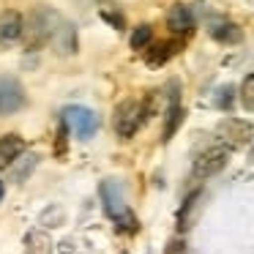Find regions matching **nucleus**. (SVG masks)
I'll return each mask as SVG.
<instances>
[{
  "label": "nucleus",
  "instance_id": "obj_1",
  "mask_svg": "<svg viewBox=\"0 0 254 254\" xmlns=\"http://www.w3.org/2000/svg\"><path fill=\"white\" fill-rule=\"evenodd\" d=\"M58 25H61V19H58V14L52 11L50 6H39V8H33V14L28 17V22H25V30H22V36L28 39L30 50H33V47L44 44L47 39H52V36H55Z\"/></svg>",
  "mask_w": 254,
  "mask_h": 254
},
{
  "label": "nucleus",
  "instance_id": "obj_2",
  "mask_svg": "<svg viewBox=\"0 0 254 254\" xmlns=\"http://www.w3.org/2000/svg\"><path fill=\"white\" fill-rule=\"evenodd\" d=\"M112 126H115V131H118V137H121V139H131L134 134H137V128L145 126L139 99H123L121 104L115 107Z\"/></svg>",
  "mask_w": 254,
  "mask_h": 254
},
{
  "label": "nucleus",
  "instance_id": "obj_3",
  "mask_svg": "<svg viewBox=\"0 0 254 254\" xmlns=\"http://www.w3.org/2000/svg\"><path fill=\"white\" fill-rule=\"evenodd\" d=\"M63 123L77 134L79 139H90L99 131V115L88 107H66L63 110Z\"/></svg>",
  "mask_w": 254,
  "mask_h": 254
},
{
  "label": "nucleus",
  "instance_id": "obj_4",
  "mask_svg": "<svg viewBox=\"0 0 254 254\" xmlns=\"http://www.w3.org/2000/svg\"><path fill=\"white\" fill-rule=\"evenodd\" d=\"M227 159H230V150L224 145H213V148L202 150V153L194 159V178L197 181H205V178L219 175L227 167Z\"/></svg>",
  "mask_w": 254,
  "mask_h": 254
},
{
  "label": "nucleus",
  "instance_id": "obj_5",
  "mask_svg": "<svg viewBox=\"0 0 254 254\" xmlns=\"http://www.w3.org/2000/svg\"><path fill=\"white\" fill-rule=\"evenodd\" d=\"M219 139L224 142V148H246L254 139V128L249 121L227 118V121L219 123Z\"/></svg>",
  "mask_w": 254,
  "mask_h": 254
},
{
  "label": "nucleus",
  "instance_id": "obj_6",
  "mask_svg": "<svg viewBox=\"0 0 254 254\" xmlns=\"http://www.w3.org/2000/svg\"><path fill=\"white\" fill-rule=\"evenodd\" d=\"M25 107V88L11 77L0 79V115H14Z\"/></svg>",
  "mask_w": 254,
  "mask_h": 254
},
{
  "label": "nucleus",
  "instance_id": "obj_7",
  "mask_svg": "<svg viewBox=\"0 0 254 254\" xmlns=\"http://www.w3.org/2000/svg\"><path fill=\"white\" fill-rule=\"evenodd\" d=\"M170 90H172V96H170V107H167V115H164V128H161V139H164V142H170L172 134H175L183 123V107H181V99H178V96H181L178 82H172Z\"/></svg>",
  "mask_w": 254,
  "mask_h": 254
},
{
  "label": "nucleus",
  "instance_id": "obj_8",
  "mask_svg": "<svg viewBox=\"0 0 254 254\" xmlns=\"http://www.w3.org/2000/svg\"><path fill=\"white\" fill-rule=\"evenodd\" d=\"M101 199H104V210L110 219H118L121 213H126L128 205L123 199V189L118 181H104L101 183Z\"/></svg>",
  "mask_w": 254,
  "mask_h": 254
},
{
  "label": "nucleus",
  "instance_id": "obj_9",
  "mask_svg": "<svg viewBox=\"0 0 254 254\" xmlns=\"http://www.w3.org/2000/svg\"><path fill=\"white\" fill-rule=\"evenodd\" d=\"M25 19L19 17V11H3L0 14V44H11V41L22 39Z\"/></svg>",
  "mask_w": 254,
  "mask_h": 254
},
{
  "label": "nucleus",
  "instance_id": "obj_10",
  "mask_svg": "<svg viewBox=\"0 0 254 254\" xmlns=\"http://www.w3.org/2000/svg\"><path fill=\"white\" fill-rule=\"evenodd\" d=\"M25 150V139L19 134H3L0 137V170L11 167L19 159V153Z\"/></svg>",
  "mask_w": 254,
  "mask_h": 254
},
{
  "label": "nucleus",
  "instance_id": "obj_11",
  "mask_svg": "<svg viewBox=\"0 0 254 254\" xmlns=\"http://www.w3.org/2000/svg\"><path fill=\"white\" fill-rule=\"evenodd\" d=\"M167 25L172 33H191L194 30V14L186 6H172L167 14Z\"/></svg>",
  "mask_w": 254,
  "mask_h": 254
},
{
  "label": "nucleus",
  "instance_id": "obj_12",
  "mask_svg": "<svg viewBox=\"0 0 254 254\" xmlns=\"http://www.w3.org/2000/svg\"><path fill=\"white\" fill-rule=\"evenodd\" d=\"M178 50H181V44H175V41H159V44L148 47L145 61H148V66H164V63L170 61Z\"/></svg>",
  "mask_w": 254,
  "mask_h": 254
},
{
  "label": "nucleus",
  "instance_id": "obj_13",
  "mask_svg": "<svg viewBox=\"0 0 254 254\" xmlns=\"http://www.w3.org/2000/svg\"><path fill=\"white\" fill-rule=\"evenodd\" d=\"M55 44L61 50V55H74L77 52V30L71 22H61L55 30Z\"/></svg>",
  "mask_w": 254,
  "mask_h": 254
},
{
  "label": "nucleus",
  "instance_id": "obj_14",
  "mask_svg": "<svg viewBox=\"0 0 254 254\" xmlns=\"http://www.w3.org/2000/svg\"><path fill=\"white\" fill-rule=\"evenodd\" d=\"M210 36H213L216 41H221V44H238V41L243 39L241 28H238V25H232V22H224V19L210 25Z\"/></svg>",
  "mask_w": 254,
  "mask_h": 254
},
{
  "label": "nucleus",
  "instance_id": "obj_15",
  "mask_svg": "<svg viewBox=\"0 0 254 254\" xmlns=\"http://www.w3.org/2000/svg\"><path fill=\"white\" fill-rule=\"evenodd\" d=\"M25 254H52V241L47 232L33 230L25 238Z\"/></svg>",
  "mask_w": 254,
  "mask_h": 254
},
{
  "label": "nucleus",
  "instance_id": "obj_16",
  "mask_svg": "<svg viewBox=\"0 0 254 254\" xmlns=\"http://www.w3.org/2000/svg\"><path fill=\"white\" fill-rule=\"evenodd\" d=\"M36 164H39V156H36V153H28V156L22 159V167L11 170V178H14L17 183H25V181L30 178V172L36 170Z\"/></svg>",
  "mask_w": 254,
  "mask_h": 254
},
{
  "label": "nucleus",
  "instance_id": "obj_17",
  "mask_svg": "<svg viewBox=\"0 0 254 254\" xmlns=\"http://www.w3.org/2000/svg\"><path fill=\"white\" fill-rule=\"evenodd\" d=\"M112 221H115V227H118V232H121V235H134V232L139 230V221H137V216H134L131 210L121 213L118 219H112Z\"/></svg>",
  "mask_w": 254,
  "mask_h": 254
},
{
  "label": "nucleus",
  "instance_id": "obj_18",
  "mask_svg": "<svg viewBox=\"0 0 254 254\" xmlns=\"http://www.w3.org/2000/svg\"><path fill=\"white\" fill-rule=\"evenodd\" d=\"M197 197H199V191H191L186 199H183V208L178 210V230H186V224H189V213L194 210V202H197Z\"/></svg>",
  "mask_w": 254,
  "mask_h": 254
},
{
  "label": "nucleus",
  "instance_id": "obj_19",
  "mask_svg": "<svg viewBox=\"0 0 254 254\" xmlns=\"http://www.w3.org/2000/svg\"><path fill=\"white\" fill-rule=\"evenodd\" d=\"M150 39H153L150 25H139V28L131 33V47L134 50H145V47H150Z\"/></svg>",
  "mask_w": 254,
  "mask_h": 254
},
{
  "label": "nucleus",
  "instance_id": "obj_20",
  "mask_svg": "<svg viewBox=\"0 0 254 254\" xmlns=\"http://www.w3.org/2000/svg\"><path fill=\"white\" fill-rule=\"evenodd\" d=\"M241 104L246 110H254V74H249L241 82Z\"/></svg>",
  "mask_w": 254,
  "mask_h": 254
},
{
  "label": "nucleus",
  "instance_id": "obj_21",
  "mask_svg": "<svg viewBox=\"0 0 254 254\" xmlns=\"http://www.w3.org/2000/svg\"><path fill=\"white\" fill-rule=\"evenodd\" d=\"M232 93H235V88H232V85H224V88L219 90V96H216V107H219V110H230L232 107Z\"/></svg>",
  "mask_w": 254,
  "mask_h": 254
},
{
  "label": "nucleus",
  "instance_id": "obj_22",
  "mask_svg": "<svg viewBox=\"0 0 254 254\" xmlns=\"http://www.w3.org/2000/svg\"><path fill=\"white\" fill-rule=\"evenodd\" d=\"M101 17H104L110 25H115V30H123V28H126V22H123V17H121V14L110 11V8H104V11H101Z\"/></svg>",
  "mask_w": 254,
  "mask_h": 254
},
{
  "label": "nucleus",
  "instance_id": "obj_23",
  "mask_svg": "<svg viewBox=\"0 0 254 254\" xmlns=\"http://www.w3.org/2000/svg\"><path fill=\"white\" fill-rule=\"evenodd\" d=\"M183 249H186V246H183L181 238H172V241L167 243V252L164 254H183Z\"/></svg>",
  "mask_w": 254,
  "mask_h": 254
},
{
  "label": "nucleus",
  "instance_id": "obj_24",
  "mask_svg": "<svg viewBox=\"0 0 254 254\" xmlns=\"http://www.w3.org/2000/svg\"><path fill=\"white\" fill-rule=\"evenodd\" d=\"M0 199H3V183H0Z\"/></svg>",
  "mask_w": 254,
  "mask_h": 254
}]
</instances>
